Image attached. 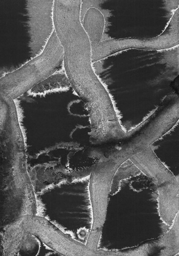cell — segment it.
<instances>
[{
    "mask_svg": "<svg viewBox=\"0 0 179 256\" xmlns=\"http://www.w3.org/2000/svg\"><path fill=\"white\" fill-rule=\"evenodd\" d=\"M81 0L54 1V30L62 46L65 74L90 116H114L111 98L92 65V48L80 20Z\"/></svg>",
    "mask_w": 179,
    "mask_h": 256,
    "instance_id": "obj_1",
    "label": "cell"
},
{
    "mask_svg": "<svg viewBox=\"0 0 179 256\" xmlns=\"http://www.w3.org/2000/svg\"><path fill=\"white\" fill-rule=\"evenodd\" d=\"M63 62V48L54 30L41 53L0 78V88L14 100L55 74Z\"/></svg>",
    "mask_w": 179,
    "mask_h": 256,
    "instance_id": "obj_2",
    "label": "cell"
},
{
    "mask_svg": "<svg viewBox=\"0 0 179 256\" xmlns=\"http://www.w3.org/2000/svg\"><path fill=\"white\" fill-rule=\"evenodd\" d=\"M179 8L174 12L168 26L160 35L149 38H127L103 40L92 50V62L116 52L130 48L162 50L179 44Z\"/></svg>",
    "mask_w": 179,
    "mask_h": 256,
    "instance_id": "obj_3",
    "label": "cell"
},
{
    "mask_svg": "<svg viewBox=\"0 0 179 256\" xmlns=\"http://www.w3.org/2000/svg\"><path fill=\"white\" fill-rule=\"evenodd\" d=\"M54 0H26L25 4L28 48L33 58L44 50L54 31Z\"/></svg>",
    "mask_w": 179,
    "mask_h": 256,
    "instance_id": "obj_4",
    "label": "cell"
},
{
    "mask_svg": "<svg viewBox=\"0 0 179 256\" xmlns=\"http://www.w3.org/2000/svg\"><path fill=\"white\" fill-rule=\"evenodd\" d=\"M98 1H81L80 15L83 28L89 38L92 50L102 40L105 25Z\"/></svg>",
    "mask_w": 179,
    "mask_h": 256,
    "instance_id": "obj_5",
    "label": "cell"
},
{
    "mask_svg": "<svg viewBox=\"0 0 179 256\" xmlns=\"http://www.w3.org/2000/svg\"><path fill=\"white\" fill-rule=\"evenodd\" d=\"M71 88L70 82L64 73H55L31 88L27 92L31 96H44L48 94L63 92Z\"/></svg>",
    "mask_w": 179,
    "mask_h": 256,
    "instance_id": "obj_6",
    "label": "cell"
},
{
    "mask_svg": "<svg viewBox=\"0 0 179 256\" xmlns=\"http://www.w3.org/2000/svg\"><path fill=\"white\" fill-rule=\"evenodd\" d=\"M178 216L171 226L172 228L163 237L164 245L166 248L164 250L162 256H172L176 254V244L179 245V222Z\"/></svg>",
    "mask_w": 179,
    "mask_h": 256,
    "instance_id": "obj_7",
    "label": "cell"
},
{
    "mask_svg": "<svg viewBox=\"0 0 179 256\" xmlns=\"http://www.w3.org/2000/svg\"><path fill=\"white\" fill-rule=\"evenodd\" d=\"M102 229L91 230L87 242V246L92 250L97 248Z\"/></svg>",
    "mask_w": 179,
    "mask_h": 256,
    "instance_id": "obj_8",
    "label": "cell"
}]
</instances>
